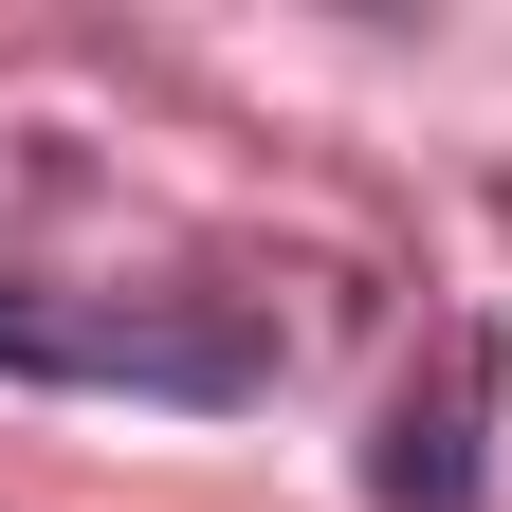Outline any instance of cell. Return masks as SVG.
Wrapping results in <instances>:
<instances>
[{"label": "cell", "instance_id": "cell-1", "mask_svg": "<svg viewBox=\"0 0 512 512\" xmlns=\"http://www.w3.org/2000/svg\"><path fill=\"white\" fill-rule=\"evenodd\" d=\"M0 366L55 384H165V403H256L275 348L256 330H165V311H0Z\"/></svg>", "mask_w": 512, "mask_h": 512}]
</instances>
